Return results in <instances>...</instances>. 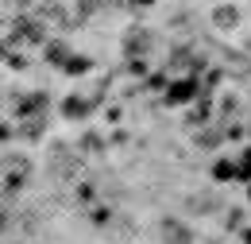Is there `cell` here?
I'll use <instances>...</instances> for the list:
<instances>
[{
	"label": "cell",
	"instance_id": "6da1fadb",
	"mask_svg": "<svg viewBox=\"0 0 251 244\" xmlns=\"http://www.w3.org/2000/svg\"><path fill=\"white\" fill-rule=\"evenodd\" d=\"M162 237H166L170 244H189V233L178 225V221H166V225H162Z\"/></svg>",
	"mask_w": 251,
	"mask_h": 244
}]
</instances>
